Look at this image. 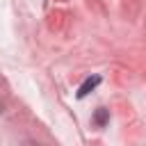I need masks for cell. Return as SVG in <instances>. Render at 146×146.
<instances>
[{
	"instance_id": "cell-2",
	"label": "cell",
	"mask_w": 146,
	"mask_h": 146,
	"mask_svg": "<svg viewBox=\"0 0 146 146\" xmlns=\"http://www.w3.org/2000/svg\"><path fill=\"white\" fill-rule=\"evenodd\" d=\"M105 121H107V110H98L96 112V123L98 125H105Z\"/></svg>"
},
{
	"instance_id": "cell-1",
	"label": "cell",
	"mask_w": 146,
	"mask_h": 146,
	"mask_svg": "<svg viewBox=\"0 0 146 146\" xmlns=\"http://www.w3.org/2000/svg\"><path fill=\"white\" fill-rule=\"evenodd\" d=\"M98 82H100V78H98V75H94V78H87V80L82 82V87L78 89V98H84V96H87V94H89V91H91V89H94Z\"/></svg>"
}]
</instances>
